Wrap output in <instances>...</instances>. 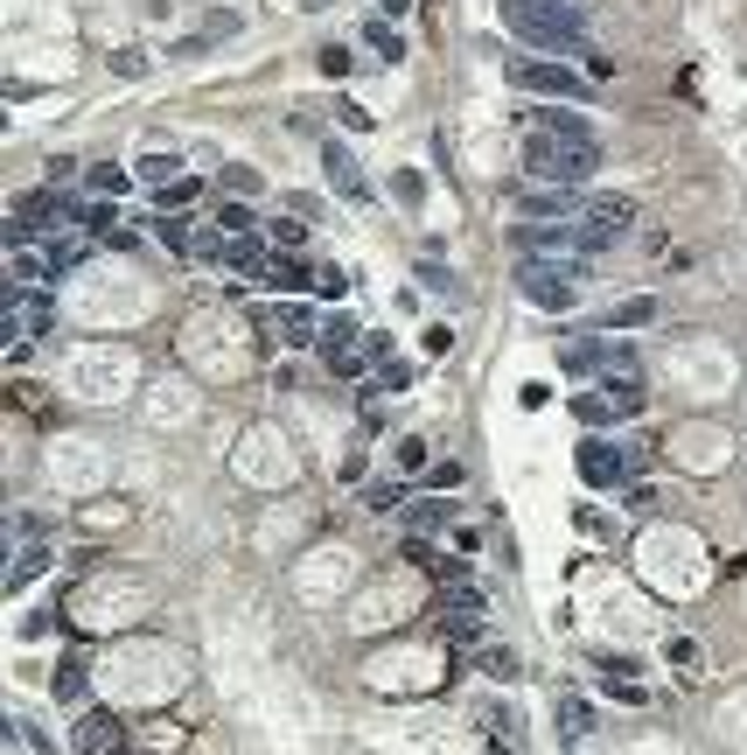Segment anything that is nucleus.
I'll use <instances>...</instances> for the list:
<instances>
[{"mask_svg":"<svg viewBox=\"0 0 747 755\" xmlns=\"http://www.w3.org/2000/svg\"><path fill=\"white\" fill-rule=\"evenodd\" d=\"M265 288H273V294H301V288H315V267H308V259H294V252H273Z\"/></svg>","mask_w":747,"mask_h":755,"instance_id":"13","label":"nucleus"},{"mask_svg":"<svg viewBox=\"0 0 747 755\" xmlns=\"http://www.w3.org/2000/svg\"><path fill=\"white\" fill-rule=\"evenodd\" d=\"M64 217H78V203H64V196H56V189H29V196L14 203V245L43 238L49 224H64Z\"/></svg>","mask_w":747,"mask_h":755,"instance_id":"9","label":"nucleus"},{"mask_svg":"<svg viewBox=\"0 0 747 755\" xmlns=\"http://www.w3.org/2000/svg\"><path fill=\"white\" fill-rule=\"evenodd\" d=\"M510 84L517 91H539V99H566V105H587L593 99V78L573 70L566 56H510Z\"/></svg>","mask_w":747,"mask_h":755,"instance_id":"3","label":"nucleus"},{"mask_svg":"<svg viewBox=\"0 0 747 755\" xmlns=\"http://www.w3.org/2000/svg\"><path fill=\"white\" fill-rule=\"evenodd\" d=\"M155 238L168 245V252H189V245H196V238L182 232V217H155Z\"/></svg>","mask_w":747,"mask_h":755,"instance_id":"35","label":"nucleus"},{"mask_svg":"<svg viewBox=\"0 0 747 755\" xmlns=\"http://www.w3.org/2000/svg\"><path fill=\"white\" fill-rule=\"evenodd\" d=\"M321 176H329V189H336L342 203H350V211H371V196H377V189H371L363 161H356L342 140H329V147H321Z\"/></svg>","mask_w":747,"mask_h":755,"instance_id":"8","label":"nucleus"},{"mask_svg":"<svg viewBox=\"0 0 747 755\" xmlns=\"http://www.w3.org/2000/svg\"><path fill=\"white\" fill-rule=\"evenodd\" d=\"M363 497H371V511H398V504H406V483H377V489H363Z\"/></svg>","mask_w":747,"mask_h":755,"instance_id":"37","label":"nucleus"},{"mask_svg":"<svg viewBox=\"0 0 747 755\" xmlns=\"http://www.w3.org/2000/svg\"><path fill=\"white\" fill-rule=\"evenodd\" d=\"M286 211H294L301 224H321V217H329V203H321L315 189H294V196H286Z\"/></svg>","mask_w":747,"mask_h":755,"instance_id":"31","label":"nucleus"},{"mask_svg":"<svg viewBox=\"0 0 747 755\" xmlns=\"http://www.w3.org/2000/svg\"><path fill=\"white\" fill-rule=\"evenodd\" d=\"M392 189H398V196H406V203H419V196H427V176H412V168H406V176H398Z\"/></svg>","mask_w":747,"mask_h":755,"instance_id":"44","label":"nucleus"},{"mask_svg":"<svg viewBox=\"0 0 747 755\" xmlns=\"http://www.w3.org/2000/svg\"><path fill=\"white\" fill-rule=\"evenodd\" d=\"M315 350L329 357V364H336V357H350V350H356V315H342V308H336V315H321V336H315Z\"/></svg>","mask_w":747,"mask_h":755,"instance_id":"15","label":"nucleus"},{"mask_svg":"<svg viewBox=\"0 0 747 755\" xmlns=\"http://www.w3.org/2000/svg\"><path fill=\"white\" fill-rule=\"evenodd\" d=\"M531 134H559V140H593L587 112L580 105H539L531 112Z\"/></svg>","mask_w":747,"mask_h":755,"instance_id":"11","label":"nucleus"},{"mask_svg":"<svg viewBox=\"0 0 747 755\" xmlns=\"http://www.w3.org/2000/svg\"><path fill=\"white\" fill-rule=\"evenodd\" d=\"M559 371L566 378H615V371H636V350H629L615 329H608V336H566V343H559Z\"/></svg>","mask_w":747,"mask_h":755,"instance_id":"4","label":"nucleus"},{"mask_svg":"<svg viewBox=\"0 0 747 755\" xmlns=\"http://www.w3.org/2000/svg\"><path fill=\"white\" fill-rule=\"evenodd\" d=\"M321 70H329V78H342V70H350V49L329 43V49H321Z\"/></svg>","mask_w":747,"mask_h":755,"instance_id":"47","label":"nucleus"},{"mask_svg":"<svg viewBox=\"0 0 747 755\" xmlns=\"http://www.w3.org/2000/svg\"><path fill=\"white\" fill-rule=\"evenodd\" d=\"M112 734H120V721H112V713H91V721H78V734H70V748L78 755H99Z\"/></svg>","mask_w":747,"mask_h":755,"instance_id":"19","label":"nucleus"},{"mask_svg":"<svg viewBox=\"0 0 747 755\" xmlns=\"http://www.w3.org/2000/svg\"><path fill=\"white\" fill-rule=\"evenodd\" d=\"M301 238H308V224H301V217H280L273 224V252H294Z\"/></svg>","mask_w":747,"mask_h":755,"instance_id":"36","label":"nucleus"},{"mask_svg":"<svg viewBox=\"0 0 747 755\" xmlns=\"http://www.w3.org/2000/svg\"><path fill=\"white\" fill-rule=\"evenodd\" d=\"M580 476H587V489H629V483H636V462H629L622 441L587 433V441H580Z\"/></svg>","mask_w":747,"mask_h":755,"instance_id":"5","label":"nucleus"},{"mask_svg":"<svg viewBox=\"0 0 747 755\" xmlns=\"http://www.w3.org/2000/svg\"><path fill=\"white\" fill-rule=\"evenodd\" d=\"M489 755H517V748H489Z\"/></svg>","mask_w":747,"mask_h":755,"instance_id":"49","label":"nucleus"},{"mask_svg":"<svg viewBox=\"0 0 747 755\" xmlns=\"http://www.w3.org/2000/svg\"><path fill=\"white\" fill-rule=\"evenodd\" d=\"M670 665H678V672H699V665H705L699 636H670Z\"/></svg>","mask_w":747,"mask_h":755,"instance_id":"33","label":"nucleus"},{"mask_svg":"<svg viewBox=\"0 0 747 755\" xmlns=\"http://www.w3.org/2000/svg\"><path fill=\"white\" fill-rule=\"evenodd\" d=\"M91 189H99V196H112V203H120V196H126V168H112V161H99V168H91Z\"/></svg>","mask_w":747,"mask_h":755,"instance_id":"32","label":"nucleus"},{"mask_svg":"<svg viewBox=\"0 0 747 755\" xmlns=\"http://www.w3.org/2000/svg\"><path fill=\"white\" fill-rule=\"evenodd\" d=\"M601 168V140H559V134H531L524 140V176L545 189H580Z\"/></svg>","mask_w":747,"mask_h":755,"instance_id":"2","label":"nucleus"},{"mask_svg":"<svg viewBox=\"0 0 747 755\" xmlns=\"http://www.w3.org/2000/svg\"><path fill=\"white\" fill-rule=\"evenodd\" d=\"M406 525H412V532H440V525H448V504H440V497L412 504V511H406Z\"/></svg>","mask_w":747,"mask_h":755,"instance_id":"29","label":"nucleus"},{"mask_svg":"<svg viewBox=\"0 0 747 755\" xmlns=\"http://www.w3.org/2000/svg\"><path fill=\"white\" fill-rule=\"evenodd\" d=\"M196 196H203V182H196V176H176V182H161V189H155V211H161V217H182Z\"/></svg>","mask_w":747,"mask_h":755,"instance_id":"18","label":"nucleus"},{"mask_svg":"<svg viewBox=\"0 0 747 755\" xmlns=\"http://www.w3.org/2000/svg\"><path fill=\"white\" fill-rule=\"evenodd\" d=\"M363 43L385 56V64H406V35H398L392 22H363Z\"/></svg>","mask_w":747,"mask_h":755,"instance_id":"21","label":"nucleus"},{"mask_svg":"<svg viewBox=\"0 0 747 755\" xmlns=\"http://www.w3.org/2000/svg\"><path fill=\"white\" fill-rule=\"evenodd\" d=\"M593 672H601V678H636L643 665H636V657H593Z\"/></svg>","mask_w":747,"mask_h":755,"instance_id":"41","label":"nucleus"},{"mask_svg":"<svg viewBox=\"0 0 747 755\" xmlns=\"http://www.w3.org/2000/svg\"><path fill=\"white\" fill-rule=\"evenodd\" d=\"M224 189H231V196H252V189H259V168H224Z\"/></svg>","mask_w":747,"mask_h":755,"instance_id":"38","label":"nucleus"},{"mask_svg":"<svg viewBox=\"0 0 747 755\" xmlns=\"http://www.w3.org/2000/svg\"><path fill=\"white\" fill-rule=\"evenodd\" d=\"M252 224H259V211L245 196H231V203H217V232L224 238H252Z\"/></svg>","mask_w":747,"mask_h":755,"instance_id":"20","label":"nucleus"},{"mask_svg":"<svg viewBox=\"0 0 747 755\" xmlns=\"http://www.w3.org/2000/svg\"><path fill=\"white\" fill-rule=\"evenodd\" d=\"M566 728H573V734H587V728H593V713H587V700H566Z\"/></svg>","mask_w":747,"mask_h":755,"instance_id":"46","label":"nucleus"},{"mask_svg":"<svg viewBox=\"0 0 747 755\" xmlns=\"http://www.w3.org/2000/svg\"><path fill=\"white\" fill-rule=\"evenodd\" d=\"M503 29L545 56H587V8L573 0H503Z\"/></svg>","mask_w":747,"mask_h":755,"instance_id":"1","label":"nucleus"},{"mask_svg":"<svg viewBox=\"0 0 747 755\" xmlns=\"http://www.w3.org/2000/svg\"><path fill=\"white\" fill-rule=\"evenodd\" d=\"M363 371H371V350H350V357H336V378H342V385H371Z\"/></svg>","mask_w":747,"mask_h":755,"instance_id":"34","label":"nucleus"},{"mask_svg":"<svg viewBox=\"0 0 747 755\" xmlns=\"http://www.w3.org/2000/svg\"><path fill=\"white\" fill-rule=\"evenodd\" d=\"M587 211L580 189H531V196H517V217L524 224H573Z\"/></svg>","mask_w":747,"mask_h":755,"instance_id":"10","label":"nucleus"},{"mask_svg":"<svg viewBox=\"0 0 747 755\" xmlns=\"http://www.w3.org/2000/svg\"><path fill=\"white\" fill-rule=\"evenodd\" d=\"M182 176V155H176V147H168V155H161V147H155V155H140V182H176Z\"/></svg>","mask_w":747,"mask_h":755,"instance_id":"23","label":"nucleus"},{"mask_svg":"<svg viewBox=\"0 0 747 755\" xmlns=\"http://www.w3.org/2000/svg\"><path fill=\"white\" fill-rule=\"evenodd\" d=\"M336 120L350 126V134H371V112H363V105H350V99H336Z\"/></svg>","mask_w":747,"mask_h":755,"instance_id":"39","label":"nucleus"},{"mask_svg":"<svg viewBox=\"0 0 747 755\" xmlns=\"http://www.w3.org/2000/svg\"><path fill=\"white\" fill-rule=\"evenodd\" d=\"M398 462H406L412 476H427V469H433V462H427V441H406V448H398Z\"/></svg>","mask_w":747,"mask_h":755,"instance_id":"42","label":"nucleus"},{"mask_svg":"<svg viewBox=\"0 0 747 755\" xmlns=\"http://www.w3.org/2000/svg\"><path fill=\"white\" fill-rule=\"evenodd\" d=\"M440 636H448V644H475V636H483V616L448 609V616H440Z\"/></svg>","mask_w":747,"mask_h":755,"instance_id":"24","label":"nucleus"},{"mask_svg":"<svg viewBox=\"0 0 747 755\" xmlns=\"http://www.w3.org/2000/svg\"><path fill=\"white\" fill-rule=\"evenodd\" d=\"M43 252H49V273L64 280V273H70V267H78V259H84V238H49Z\"/></svg>","mask_w":747,"mask_h":755,"instance_id":"25","label":"nucleus"},{"mask_svg":"<svg viewBox=\"0 0 747 755\" xmlns=\"http://www.w3.org/2000/svg\"><path fill=\"white\" fill-rule=\"evenodd\" d=\"M419 489H433V497H448V489H462V462H433L427 476H419Z\"/></svg>","mask_w":747,"mask_h":755,"instance_id":"27","label":"nucleus"},{"mask_svg":"<svg viewBox=\"0 0 747 755\" xmlns=\"http://www.w3.org/2000/svg\"><path fill=\"white\" fill-rule=\"evenodd\" d=\"M573 420H580V427H615V406H608V392H580V399H573Z\"/></svg>","mask_w":747,"mask_h":755,"instance_id":"22","label":"nucleus"},{"mask_svg":"<svg viewBox=\"0 0 747 755\" xmlns=\"http://www.w3.org/2000/svg\"><path fill=\"white\" fill-rule=\"evenodd\" d=\"M580 232H587V252H608L615 238L636 232V203H629V196H587Z\"/></svg>","mask_w":747,"mask_h":755,"instance_id":"7","label":"nucleus"},{"mask_svg":"<svg viewBox=\"0 0 747 755\" xmlns=\"http://www.w3.org/2000/svg\"><path fill=\"white\" fill-rule=\"evenodd\" d=\"M601 392H608V406H615V420H636V413L649 406V392L636 385V371H615V378H601Z\"/></svg>","mask_w":747,"mask_h":755,"instance_id":"14","label":"nucleus"},{"mask_svg":"<svg viewBox=\"0 0 747 755\" xmlns=\"http://www.w3.org/2000/svg\"><path fill=\"white\" fill-rule=\"evenodd\" d=\"M517 288L539 301L545 315H566L573 301H580V280H573L566 267H552V259H524V267H517Z\"/></svg>","mask_w":747,"mask_h":755,"instance_id":"6","label":"nucleus"},{"mask_svg":"<svg viewBox=\"0 0 747 755\" xmlns=\"http://www.w3.org/2000/svg\"><path fill=\"white\" fill-rule=\"evenodd\" d=\"M112 755H133V748H112Z\"/></svg>","mask_w":747,"mask_h":755,"instance_id":"50","label":"nucleus"},{"mask_svg":"<svg viewBox=\"0 0 747 755\" xmlns=\"http://www.w3.org/2000/svg\"><path fill=\"white\" fill-rule=\"evenodd\" d=\"M112 70H120V78H140L147 56H140V49H120V56H112Z\"/></svg>","mask_w":747,"mask_h":755,"instance_id":"43","label":"nucleus"},{"mask_svg":"<svg viewBox=\"0 0 747 755\" xmlns=\"http://www.w3.org/2000/svg\"><path fill=\"white\" fill-rule=\"evenodd\" d=\"M14 280H22V288H49V252H22V259H14Z\"/></svg>","mask_w":747,"mask_h":755,"instance_id":"26","label":"nucleus"},{"mask_svg":"<svg viewBox=\"0 0 747 755\" xmlns=\"http://www.w3.org/2000/svg\"><path fill=\"white\" fill-rule=\"evenodd\" d=\"M377 8H385V14H406V8H412V0H377Z\"/></svg>","mask_w":747,"mask_h":755,"instance_id":"48","label":"nucleus"},{"mask_svg":"<svg viewBox=\"0 0 747 755\" xmlns=\"http://www.w3.org/2000/svg\"><path fill=\"white\" fill-rule=\"evenodd\" d=\"M84 678H91V657H84V651H70L64 665H56V678H49V692H56V700L70 707V700H78V692H84Z\"/></svg>","mask_w":747,"mask_h":755,"instance_id":"17","label":"nucleus"},{"mask_svg":"<svg viewBox=\"0 0 747 755\" xmlns=\"http://www.w3.org/2000/svg\"><path fill=\"white\" fill-rule=\"evenodd\" d=\"M406 385H412V364H398V357H392V364H377V378L363 392H406Z\"/></svg>","mask_w":747,"mask_h":755,"instance_id":"30","label":"nucleus"},{"mask_svg":"<svg viewBox=\"0 0 747 755\" xmlns=\"http://www.w3.org/2000/svg\"><path fill=\"white\" fill-rule=\"evenodd\" d=\"M483 672L510 686V678H517V651H510V644H483Z\"/></svg>","mask_w":747,"mask_h":755,"instance_id":"28","label":"nucleus"},{"mask_svg":"<svg viewBox=\"0 0 747 755\" xmlns=\"http://www.w3.org/2000/svg\"><path fill=\"white\" fill-rule=\"evenodd\" d=\"M419 288H433V294H454V280H448V267H433V259H419Z\"/></svg>","mask_w":747,"mask_h":755,"instance_id":"40","label":"nucleus"},{"mask_svg":"<svg viewBox=\"0 0 747 755\" xmlns=\"http://www.w3.org/2000/svg\"><path fill=\"white\" fill-rule=\"evenodd\" d=\"M315 288H321V294H336V301H342V288H350V273H336V267H321V273H315Z\"/></svg>","mask_w":747,"mask_h":755,"instance_id":"45","label":"nucleus"},{"mask_svg":"<svg viewBox=\"0 0 747 755\" xmlns=\"http://www.w3.org/2000/svg\"><path fill=\"white\" fill-rule=\"evenodd\" d=\"M643 323H657V294H622L615 308H608V329H615V336L643 329Z\"/></svg>","mask_w":747,"mask_h":755,"instance_id":"16","label":"nucleus"},{"mask_svg":"<svg viewBox=\"0 0 747 755\" xmlns=\"http://www.w3.org/2000/svg\"><path fill=\"white\" fill-rule=\"evenodd\" d=\"M273 323H280L286 343H315V336H321V315L308 308V301H280V308H273Z\"/></svg>","mask_w":747,"mask_h":755,"instance_id":"12","label":"nucleus"}]
</instances>
